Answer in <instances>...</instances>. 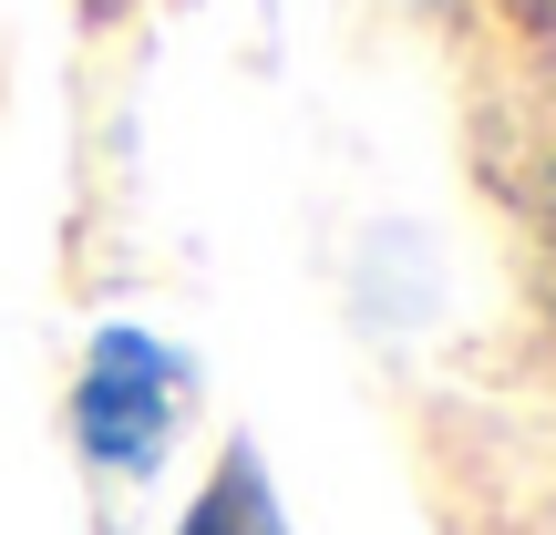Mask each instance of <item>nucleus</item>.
<instances>
[{"mask_svg": "<svg viewBox=\"0 0 556 535\" xmlns=\"http://www.w3.org/2000/svg\"><path fill=\"white\" fill-rule=\"evenodd\" d=\"M258 535H289V525H278V515H268V505H258Z\"/></svg>", "mask_w": 556, "mask_h": 535, "instance_id": "obj_3", "label": "nucleus"}, {"mask_svg": "<svg viewBox=\"0 0 556 535\" xmlns=\"http://www.w3.org/2000/svg\"><path fill=\"white\" fill-rule=\"evenodd\" d=\"M176 402H186V360L165 340L103 330L93 360H83V392H73V443L103 474H155L165 433H176Z\"/></svg>", "mask_w": 556, "mask_h": 535, "instance_id": "obj_1", "label": "nucleus"}, {"mask_svg": "<svg viewBox=\"0 0 556 535\" xmlns=\"http://www.w3.org/2000/svg\"><path fill=\"white\" fill-rule=\"evenodd\" d=\"M258 505H268V484H258V463L238 454V463H227V484H217V495H206L176 535H258Z\"/></svg>", "mask_w": 556, "mask_h": 535, "instance_id": "obj_2", "label": "nucleus"}, {"mask_svg": "<svg viewBox=\"0 0 556 535\" xmlns=\"http://www.w3.org/2000/svg\"><path fill=\"white\" fill-rule=\"evenodd\" d=\"M546 227H556V176H546Z\"/></svg>", "mask_w": 556, "mask_h": 535, "instance_id": "obj_4", "label": "nucleus"}]
</instances>
